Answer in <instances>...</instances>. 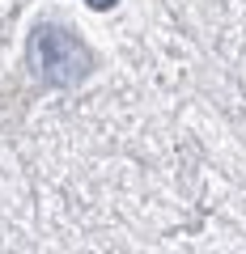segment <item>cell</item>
<instances>
[{"instance_id": "6da1fadb", "label": "cell", "mask_w": 246, "mask_h": 254, "mask_svg": "<svg viewBox=\"0 0 246 254\" xmlns=\"http://www.w3.org/2000/svg\"><path fill=\"white\" fill-rule=\"evenodd\" d=\"M30 60L47 85H81L93 68V51L64 26H38L30 38Z\"/></svg>"}, {"instance_id": "7a4b0ae2", "label": "cell", "mask_w": 246, "mask_h": 254, "mask_svg": "<svg viewBox=\"0 0 246 254\" xmlns=\"http://www.w3.org/2000/svg\"><path fill=\"white\" fill-rule=\"evenodd\" d=\"M93 9H110V4H115V0H89Z\"/></svg>"}]
</instances>
